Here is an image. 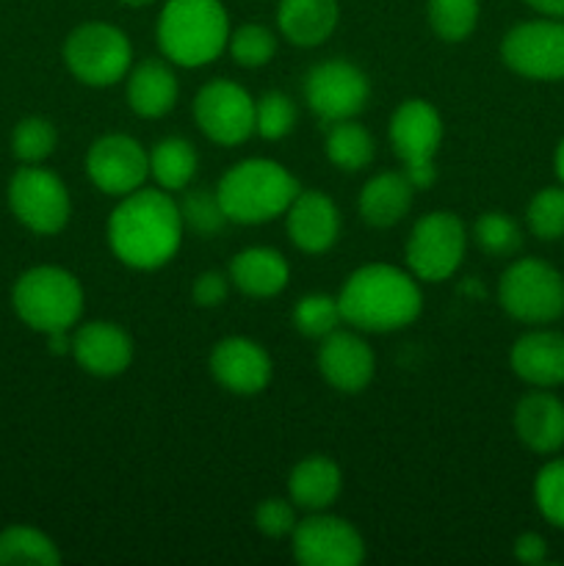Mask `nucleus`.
<instances>
[{
	"mask_svg": "<svg viewBox=\"0 0 564 566\" xmlns=\"http://www.w3.org/2000/svg\"><path fill=\"white\" fill-rule=\"evenodd\" d=\"M291 280V265L276 249L249 247L230 260V282L252 298H271Z\"/></svg>",
	"mask_w": 564,
	"mask_h": 566,
	"instance_id": "obj_24",
	"label": "nucleus"
},
{
	"mask_svg": "<svg viewBox=\"0 0 564 566\" xmlns=\"http://www.w3.org/2000/svg\"><path fill=\"white\" fill-rule=\"evenodd\" d=\"M86 175L108 197H127L149 177V153L127 133H105L88 147Z\"/></svg>",
	"mask_w": 564,
	"mask_h": 566,
	"instance_id": "obj_14",
	"label": "nucleus"
},
{
	"mask_svg": "<svg viewBox=\"0 0 564 566\" xmlns=\"http://www.w3.org/2000/svg\"><path fill=\"white\" fill-rule=\"evenodd\" d=\"M55 144H59V133L53 122L44 116H25L11 130V153L22 164H42L53 155Z\"/></svg>",
	"mask_w": 564,
	"mask_h": 566,
	"instance_id": "obj_34",
	"label": "nucleus"
},
{
	"mask_svg": "<svg viewBox=\"0 0 564 566\" xmlns=\"http://www.w3.org/2000/svg\"><path fill=\"white\" fill-rule=\"evenodd\" d=\"M479 0H429L426 3V20L442 42H464L479 25Z\"/></svg>",
	"mask_w": 564,
	"mask_h": 566,
	"instance_id": "obj_30",
	"label": "nucleus"
},
{
	"mask_svg": "<svg viewBox=\"0 0 564 566\" xmlns=\"http://www.w3.org/2000/svg\"><path fill=\"white\" fill-rule=\"evenodd\" d=\"M119 3L133 6V9H142V6H149V3H153V0H119Z\"/></svg>",
	"mask_w": 564,
	"mask_h": 566,
	"instance_id": "obj_44",
	"label": "nucleus"
},
{
	"mask_svg": "<svg viewBox=\"0 0 564 566\" xmlns=\"http://www.w3.org/2000/svg\"><path fill=\"white\" fill-rule=\"evenodd\" d=\"M299 111L288 94L265 92L254 99V133L265 142H280L296 127Z\"/></svg>",
	"mask_w": 564,
	"mask_h": 566,
	"instance_id": "obj_35",
	"label": "nucleus"
},
{
	"mask_svg": "<svg viewBox=\"0 0 564 566\" xmlns=\"http://www.w3.org/2000/svg\"><path fill=\"white\" fill-rule=\"evenodd\" d=\"M285 227L299 252L324 254L341 238V210L318 188H302L285 210Z\"/></svg>",
	"mask_w": 564,
	"mask_h": 566,
	"instance_id": "obj_17",
	"label": "nucleus"
},
{
	"mask_svg": "<svg viewBox=\"0 0 564 566\" xmlns=\"http://www.w3.org/2000/svg\"><path fill=\"white\" fill-rule=\"evenodd\" d=\"M61 553L48 534L31 525L0 531V566H55Z\"/></svg>",
	"mask_w": 564,
	"mask_h": 566,
	"instance_id": "obj_28",
	"label": "nucleus"
},
{
	"mask_svg": "<svg viewBox=\"0 0 564 566\" xmlns=\"http://www.w3.org/2000/svg\"><path fill=\"white\" fill-rule=\"evenodd\" d=\"M553 169H556L558 182H562V186H564V138H562V142H558L556 153H553Z\"/></svg>",
	"mask_w": 564,
	"mask_h": 566,
	"instance_id": "obj_43",
	"label": "nucleus"
},
{
	"mask_svg": "<svg viewBox=\"0 0 564 566\" xmlns=\"http://www.w3.org/2000/svg\"><path fill=\"white\" fill-rule=\"evenodd\" d=\"M343 324L341 304L337 296H326V293H307L296 302L293 307V326H296L299 335L304 337H326L330 332H335Z\"/></svg>",
	"mask_w": 564,
	"mask_h": 566,
	"instance_id": "obj_33",
	"label": "nucleus"
},
{
	"mask_svg": "<svg viewBox=\"0 0 564 566\" xmlns=\"http://www.w3.org/2000/svg\"><path fill=\"white\" fill-rule=\"evenodd\" d=\"M525 3H529L536 14L564 20V0H525Z\"/></svg>",
	"mask_w": 564,
	"mask_h": 566,
	"instance_id": "obj_42",
	"label": "nucleus"
},
{
	"mask_svg": "<svg viewBox=\"0 0 564 566\" xmlns=\"http://www.w3.org/2000/svg\"><path fill=\"white\" fill-rule=\"evenodd\" d=\"M514 558H518L520 564H529V566L542 564L547 558L545 539H542L540 534H534V531L520 534L518 539H514Z\"/></svg>",
	"mask_w": 564,
	"mask_h": 566,
	"instance_id": "obj_41",
	"label": "nucleus"
},
{
	"mask_svg": "<svg viewBox=\"0 0 564 566\" xmlns=\"http://www.w3.org/2000/svg\"><path fill=\"white\" fill-rule=\"evenodd\" d=\"M208 368L213 379L232 396H258L271 385L274 363L252 337L232 335L210 348Z\"/></svg>",
	"mask_w": 564,
	"mask_h": 566,
	"instance_id": "obj_15",
	"label": "nucleus"
},
{
	"mask_svg": "<svg viewBox=\"0 0 564 566\" xmlns=\"http://www.w3.org/2000/svg\"><path fill=\"white\" fill-rule=\"evenodd\" d=\"M390 144L407 166L435 164V155L442 144V116L429 99L409 97L393 111Z\"/></svg>",
	"mask_w": 564,
	"mask_h": 566,
	"instance_id": "obj_16",
	"label": "nucleus"
},
{
	"mask_svg": "<svg viewBox=\"0 0 564 566\" xmlns=\"http://www.w3.org/2000/svg\"><path fill=\"white\" fill-rule=\"evenodd\" d=\"M498 302L520 324H553L564 315V276L540 258H520L498 280Z\"/></svg>",
	"mask_w": 564,
	"mask_h": 566,
	"instance_id": "obj_6",
	"label": "nucleus"
},
{
	"mask_svg": "<svg viewBox=\"0 0 564 566\" xmlns=\"http://www.w3.org/2000/svg\"><path fill=\"white\" fill-rule=\"evenodd\" d=\"M534 503L553 528L564 531V459L542 464L534 479Z\"/></svg>",
	"mask_w": 564,
	"mask_h": 566,
	"instance_id": "obj_38",
	"label": "nucleus"
},
{
	"mask_svg": "<svg viewBox=\"0 0 564 566\" xmlns=\"http://www.w3.org/2000/svg\"><path fill=\"white\" fill-rule=\"evenodd\" d=\"M341 315L359 332H398L415 324L424 310L418 276L390 263L359 265L337 293Z\"/></svg>",
	"mask_w": 564,
	"mask_h": 566,
	"instance_id": "obj_2",
	"label": "nucleus"
},
{
	"mask_svg": "<svg viewBox=\"0 0 564 566\" xmlns=\"http://www.w3.org/2000/svg\"><path fill=\"white\" fill-rule=\"evenodd\" d=\"M514 434L529 451L558 453L564 448V403L545 387L525 392L514 407Z\"/></svg>",
	"mask_w": 564,
	"mask_h": 566,
	"instance_id": "obj_20",
	"label": "nucleus"
},
{
	"mask_svg": "<svg viewBox=\"0 0 564 566\" xmlns=\"http://www.w3.org/2000/svg\"><path fill=\"white\" fill-rule=\"evenodd\" d=\"M415 186L404 171H382L374 175L363 186L357 199L359 216L365 224L385 230V227H396L404 216L412 208Z\"/></svg>",
	"mask_w": 564,
	"mask_h": 566,
	"instance_id": "obj_25",
	"label": "nucleus"
},
{
	"mask_svg": "<svg viewBox=\"0 0 564 566\" xmlns=\"http://www.w3.org/2000/svg\"><path fill=\"white\" fill-rule=\"evenodd\" d=\"M291 551L302 566H359L365 542L348 520L313 512L293 528Z\"/></svg>",
	"mask_w": 564,
	"mask_h": 566,
	"instance_id": "obj_13",
	"label": "nucleus"
},
{
	"mask_svg": "<svg viewBox=\"0 0 564 566\" xmlns=\"http://www.w3.org/2000/svg\"><path fill=\"white\" fill-rule=\"evenodd\" d=\"M64 64L83 86H114L130 72L133 44L127 33L111 22H83L66 36Z\"/></svg>",
	"mask_w": 564,
	"mask_h": 566,
	"instance_id": "obj_7",
	"label": "nucleus"
},
{
	"mask_svg": "<svg viewBox=\"0 0 564 566\" xmlns=\"http://www.w3.org/2000/svg\"><path fill=\"white\" fill-rule=\"evenodd\" d=\"M468 249V230L451 210H431L415 221L407 238V269L418 282H442L459 271Z\"/></svg>",
	"mask_w": 564,
	"mask_h": 566,
	"instance_id": "obj_8",
	"label": "nucleus"
},
{
	"mask_svg": "<svg viewBox=\"0 0 564 566\" xmlns=\"http://www.w3.org/2000/svg\"><path fill=\"white\" fill-rule=\"evenodd\" d=\"M299 191L302 186L296 177L271 158L238 160L216 186L227 221L236 224H269L280 219Z\"/></svg>",
	"mask_w": 564,
	"mask_h": 566,
	"instance_id": "obj_4",
	"label": "nucleus"
},
{
	"mask_svg": "<svg viewBox=\"0 0 564 566\" xmlns=\"http://www.w3.org/2000/svg\"><path fill=\"white\" fill-rule=\"evenodd\" d=\"M194 122L221 147H238L254 136V97L230 77L208 81L194 97Z\"/></svg>",
	"mask_w": 564,
	"mask_h": 566,
	"instance_id": "obj_11",
	"label": "nucleus"
},
{
	"mask_svg": "<svg viewBox=\"0 0 564 566\" xmlns=\"http://www.w3.org/2000/svg\"><path fill=\"white\" fill-rule=\"evenodd\" d=\"M473 241L490 258H512L523 247V230L512 216L490 210V213H481L476 219Z\"/></svg>",
	"mask_w": 564,
	"mask_h": 566,
	"instance_id": "obj_32",
	"label": "nucleus"
},
{
	"mask_svg": "<svg viewBox=\"0 0 564 566\" xmlns=\"http://www.w3.org/2000/svg\"><path fill=\"white\" fill-rule=\"evenodd\" d=\"M296 523V503L293 501L269 497V501H263L254 509V525H258V531H263L265 536H271V539L291 536Z\"/></svg>",
	"mask_w": 564,
	"mask_h": 566,
	"instance_id": "obj_39",
	"label": "nucleus"
},
{
	"mask_svg": "<svg viewBox=\"0 0 564 566\" xmlns=\"http://www.w3.org/2000/svg\"><path fill=\"white\" fill-rule=\"evenodd\" d=\"M276 44H280L276 33L260 22H243L236 31H230V39H227L232 61L243 70H258V66L271 64V59L276 55Z\"/></svg>",
	"mask_w": 564,
	"mask_h": 566,
	"instance_id": "obj_31",
	"label": "nucleus"
},
{
	"mask_svg": "<svg viewBox=\"0 0 564 566\" xmlns=\"http://www.w3.org/2000/svg\"><path fill=\"white\" fill-rule=\"evenodd\" d=\"M177 205H180L182 224H186L188 230L197 232V235L210 238V235H216V232L224 230L227 216H224V210H221L219 197H216V191H210V188H197V191H188L186 197H182V202H177Z\"/></svg>",
	"mask_w": 564,
	"mask_h": 566,
	"instance_id": "obj_37",
	"label": "nucleus"
},
{
	"mask_svg": "<svg viewBox=\"0 0 564 566\" xmlns=\"http://www.w3.org/2000/svg\"><path fill=\"white\" fill-rule=\"evenodd\" d=\"M197 164V149L182 136H166L149 149V175L164 191H182L191 186Z\"/></svg>",
	"mask_w": 564,
	"mask_h": 566,
	"instance_id": "obj_27",
	"label": "nucleus"
},
{
	"mask_svg": "<svg viewBox=\"0 0 564 566\" xmlns=\"http://www.w3.org/2000/svg\"><path fill=\"white\" fill-rule=\"evenodd\" d=\"M343 490V473L330 457H307L288 475V495L296 509L326 512Z\"/></svg>",
	"mask_w": 564,
	"mask_h": 566,
	"instance_id": "obj_26",
	"label": "nucleus"
},
{
	"mask_svg": "<svg viewBox=\"0 0 564 566\" xmlns=\"http://www.w3.org/2000/svg\"><path fill=\"white\" fill-rule=\"evenodd\" d=\"M230 17L221 0H166L155 36L164 59L175 66H208L227 50Z\"/></svg>",
	"mask_w": 564,
	"mask_h": 566,
	"instance_id": "obj_3",
	"label": "nucleus"
},
{
	"mask_svg": "<svg viewBox=\"0 0 564 566\" xmlns=\"http://www.w3.org/2000/svg\"><path fill=\"white\" fill-rule=\"evenodd\" d=\"M230 274L224 276L221 271H202L191 287L194 304L205 310L221 307L227 302V296H230Z\"/></svg>",
	"mask_w": 564,
	"mask_h": 566,
	"instance_id": "obj_40",
	"label": "nucleus"
},
{
	"mask_svg": "<svg viewBox=\"0 0 564 566\" xmlns=\"http://www.w3.org/2000/svg\"><path fill=\"white\" fill-rule=\"evenodd\" d=\"M324 149L326 158H330L341 171L365 169L376 155L374 136L354 119L332 122L330 133H326Z\"/></svg>",
	"mask_w": 564,
	"mask_h": 566,
	"instance_id": "obj_29",
	"label": "nucleus"
},
{
	"mask_svg": "<svg viewBox=\"0 0 564 566\" xmlns=\"http://www.w3.org/2000/svg\"><path fill=\"white\" fill-rule=\"evenodd\" d=\"M9 208L22 227L36 235H55L72 216L64 180L39 164H22L9 180Z\"/></svg>",
	"mask_w": 564,
	"mask_h": 566,
	"instance_id": "obj_9",
	"label": "nucleus"
},
{
	"mask_svg": "<svg viewBox=\"0 0 564 566\" xmlns=\"http://www.w3.org/2000/svg\"><path fill=\"white\" fill-rule=\"evenodd\" d=\"M341 20L337 0H280L276 28L296 48H318L335 33Z\"/></svg>",
	"mask_w": 564,
	"mask_h": 566,
	"instance_id": "obj_23",
	"label": "nucleus"
},
{
	"mask_svg": "<svg viewBox=\"0 0 564 566\" xmlns=\"http://www.w3.org/2000/svg\"><path fill=\"white\" fill-rule=\"evenodd\" d=\"M525 224L540 241L564 238V186H547L536 191L525 208Z\"/></svg>",
	"mask_w": 564,
	"mask_h": 566,
	"instance_id": "obj_36",
	"label": "nucleus"
},
{
	"mask_svg": "<svg viewBox=\"0 0 564 566\" xmlns=\"http://www.w3.org/2000/svg\"><path fill=\"white\" fill-rule=\"evenodd\" d=\"M72 357L86 374L114 379L133 363V337L114 321H88L72 332Z\"/></svg>",
	"mask_w": 564,
	"mask_h": 566,
	"instance_id": "obj_18",
	"label": "nucleus"
},
{
	"mask_svg": "<svg viewBox=\"0 0 564 566\" xmlns=\"http://www.w3.org/2000/svg\"><path fill=\"white\" fill-rule=\"evenodd\" d=\"M368 77L352 61H321L304 77V103L326 125L354 119L368 103Z\"/></svg>",
	"mask_w": 564,
	"mask_h": 566,
	"instance_id": "obj_12",
	"label": "nucleus"
},
{
	"mask_svg": "<svg viewBox=\"0 0 564 566\" xmlns=\"http://www.w3.org/2000/svg\"><path fill=\"white\" fill-rule=\"evenodd\" d=\"M11 304L33 332H72L83 315V287L61 265H33L14 282Z\"/></svg>",
	"mask_w": 564,
	"mask_h": 566,
	"instance_id": "obj_5",
	"label": "nucleus"
},
{
	"mask_svg": "<svg viewBox=\"0 0 564 566\" xmlns=\"http://www.w3.org/2000/svg\"><path fill=\"white\" fill-rule=\"evenodd\" d=\"M501 59L514 75L529 81L564 77V20L540 17L509 28L501 42Z\"/></svg>",
	"mask_w": 564,
	"mask_h": 566,
	"instance_id": "obj_10",
	"label": "nucleus"
},
{
	"mask_svg": "<svg viewBox=\"0 0 564 566\" xmlns=\"http://www.w3.org/2000/svg\"><path fill=\"white\" fill-rule=\"evenodd\" d=\"M180 205L164 188H138L119 197L108 216V247L119 263L136 271L164 269L182 243Z\"/></svg>",
	"mask_w": 564,
	"mask_h": 566,
	"instance_id": "obj_1",
	"label": "nucleus"
},
{
	"mask_svg": "<svg viewBox=\"0 0 564 566\" xmlns=\"http://www.w3.org/2000/svg\"><path fill=\"white\" fill-rule=\"evenodd\" d=\"M318 370L335 390L348 396L363 392L376 374L374 348L357 332L335 329L321 337Z\"/></svg>",
	"mask_w": 564,
	"mask_h": 566,
	"instance_id": "obj_19",
	"label": "nucleus"
},
{
	"mask_svg": "<svg viewBox=\"0 0 564 566\" xmlns=\"http://www.w3.org/2000/svg\"><path fill=\"white\" fill-rule=\"evenodd\" d=\"M171 66L175 64L160 59H147L142 64L130 66L125 97L133 114L142 116V119H160V116H166L175 108L180 83H177Z\"/></svg>",
	"mask_w": 564,
	"mask_h": 566,
	"instance_id": "obj_22",
	"label": "nucleus"
},
{
	"mask_svg": "<svg viewBox=\"0 0 564 566\" xmlns=\"http://www.w3.org/2000/svg\"><path fill=\"white\" fill-rule=\"evenodd\" d=\"M509 365L531 387L564 385V335L556 329H531L514 340Z\"/></svg>",
	"mask_w": 564,
	"mask_h": 566,
	"instance_id": "obj_21",
	"label": "nucleus"
}]
</instances>
